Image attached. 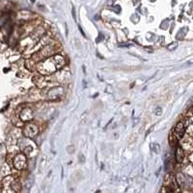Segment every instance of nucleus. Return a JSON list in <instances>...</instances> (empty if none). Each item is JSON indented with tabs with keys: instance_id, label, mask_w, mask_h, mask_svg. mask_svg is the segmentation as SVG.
I'll return each mask as SVG.
<instances>
[{
	"instance_id": "obj_1",
	"label": "nucleus",
	"mask_w": 193,
	"mask_h": 193,
	"mask_svg": "<svg viewBox=\"0 0 193 193\" xmlns=\"http://www.w3.org/2000/svg\"><path fill=\"white\" fill-rule=\"evenodd\" d=\"M36 69L39 71L41 75H49L57 70L52 58H50V59L47 58V59H44V60L41 61L40 63L37 64Z\"/></svg>"
},
{
	"instance_id": "obj_16",
	"label": "nucleus",
	"mask_w": 193,
	"mask_h": 193,
	"mask_svg": "<svg viewBox=\"0 0 193 193\" xmlns=\"http://www.w3.org/2000/svg\"><path fill=\"white\" fill-rule=\"evenodd\" d=\"M103 39V36L102 34H100V38H99V39H96V43H100V41H102Z\"/></svg>"
},
{
	"instance_id": "obj_12",
	"label": "nucleus",
	"mask_w": 193,
	"mask_h": 193,
	"mask_svg": "<svg viewBox=\"0 0 193 193\" xmlns=\"http://www.w3.org/2000/svg\"><path fill=\"white\" fill-rule=\"evenodd\" d=\"M185 172H186L189 176L193 177V166H189L188 168H186V171H185Z\"/></svg>"
},
{
	"instance_id": "obj_2",
	"label": "nucleus",
	"mask_w": 193,
	"mask_h": 193,
	"mask_svg": "<svg viewBox=\"0 0 193 193\" xmlns=\"http://www.w3.org/2000/svg\"><path fill=\"white\" fill-rule=\"evenodd\" d=\"M22 133H23L26 137H28V138H33V137L38 135L39 127H38V126L35 125V124H33V123H28L24 127Z\"/></svg>"
},
{
	"instance_id": "obj_7",
	"label": "nucleus",
	"mask_w": 193,
	"mask_h": 193,
	"mask_svg": "<svg viewBox=\"0 0 193 193\" xmlns=\"http://www.w3.org/2000/svg\"><path fill=\"white\" fill-rule=\"evenodd\" d=\"M68 77H69V73L65 71H60L57 75H55L54 76V80L57 82H61V83H65L68 81Z\"/></svg>"
},
{
	"instance_id": "obj_14",
	"label": "nucleus",
	"mask_w": 193,
	"mask_h": 193,
	"mask_svg": "<svg viewBox=\"0 0 193 193\" xmlns=\"http://www.w3.org/2000/svg\"><path fill=\"white\" fill-rule=\"evenodd\" d=\"M153 148H154V150H155V153H158V152L160 151V146H159L158 144H154V145H153Z\"/></svg>"
},
{
	"instance_id": "obj_17",
	"label": "nucleus",
	"mask_w": 193,
	"mask_h": 193,
	"mask_svg": "<svg viewBox=\"0 0 193 193\" xmlns=\"http://www.w3.org/2000/svg\"><path fill=\"white\" fill-rule=\"evenodd\" d=\"M110 89H111V86H107V89H106V90H105V91H106V92H107V93H109V94H111V93H112V91H111V90H110Z\"/></svg>"
},
{
	"instance_id": "obj_20",
	"label": "nucleus",
	"mask_w": 193,
	"mask_h": 193,
	"mask_svg": "<svg viewBox=\"0 0 193 193\" xmlns=\"http://www.w3.org/2000/svg\"><path fill=\"white\" fill-rule=\"evenodd\" d=\"M187 64H193V60H190V61H188Z\"/></svg>"
},
{
	"instance_id": "obj_22",
	"label": "nucleus",
	"mask_w": 193,
	"mask_h": 193,
	"mask_svg": "<svg viewBox=\"0 0 193 193\" xmlns=\"http://www.w3.org/2000/svg\"><path fill=\"white\" fill-rule=\"evenodd\" d=\"M31 2H35V0H31Z\"/></svg>"
},
{
	"instance_id": "obj_21",
	"label": "nucleus",
	"mask_w": 193,
	"mask_h": 193,
	"mask_svg": "<svg viewBox=\"0 0 193 193\" xmlns=\"http://www.w3.org/2000/svg\"><path fill=\"white\" fill-rule=\"evenodd\" d=\"M181 193H190L189 191H183V192H181Z\"/></svg>"
},
{
	"instance_id": "obj_9",
	"label": "nucleus",
	"mask_w": 193,
	"mask_h": 193,
	"mask_svg": "<svg viewBox=\"0 0 193 193\" xmlns=\"http://www.w3.org/2000/svg\"><path fill=\"white\" fill-rule=\"evenodd\" d=\"M37 66V63L33 60V59H28L26 61V68L28 69L29 71H34L36 69Z\"/></svg>"
},
{
	"instance_id": "obj_8",
	"label": "nucleus",
	"mask_w": 193,
	"mask_h": 193,
	"mask_svg": "<svg viewBox=\"0 0 193 193\" xmlns=\"http://www.w3.org/2000/svg\"><path fill=\"white\" fill-rule=\"evenodd\" d=\"M175 130H176V134H177L178 138L179 139L182 138L183 136V133H185V125H183V123L182 122L178 123Z\"/></svg>"
},
{
	"instance_id": "obj_11",
	"label": "nucleus",
	"mask_w": 193,
	"mask_h": 193,
	"mask_svg": "<svg viewBox=\"0 0 193 193\" xmlns=\"http://www.w3.org/2000/svg\"><path fill=\"white\" fill-rule=\"evenodd\" d=\"M177 47H178V43H172L167 47V49L170 50V51H172V50H175Z\"/></svg>"
},
{
	"instance_id": "obj_3",
	"label": "nucleus",
	"mask_w": 193,
	"mask_h": 193,
	"mask_svg": "<svg viewBox=\"0 0 193 193\" xmlns=\"http://www.w3.org/2000/svg\"><path fill=\"white\" fill-rule=\"evenodd\" d=\"M64 94H65V90H64V88H63V87H61V86L54 87V88L48 90L47 93L48 99L51 100H59L61 96H64Z\"/></svg>"
},
{
	"instance_id": "obj_13",
	"label": "nucleus",
	"mask_w": 193,
	"mask_h": 193,
	"mask_svg": "<svg viewBox=\"0 0 193 193\" xmlns=\"http://www.w3.org/2000/svg\"><path fill=\"white\" fill-rule=\"evenodd\" d=\"M155 114L157 115V116H159V115L162 114V109L161 107H157V109L155 110Z\"/></svg>"
},
{
	"instance_id": "obj_23",
	"label": "nucleus",
	"mask_w": 193,
	"mask_h": 193,
	"mask_svg": "<svg viewBox=\"0 0 193 193\" xmlns=\"http://www.w3.org/2000/svg\"><path fill=\"white\" fill-rule=\"evenodd\" d=\"M169 193H172V192H169Z\"/></svg>"
},
{
	"instance_id": "obj_15",
	"label": "nucleus",
	"mask_w": 193,
	"mask_h": 193,
	"mask_svg": "<svg viewBox=\"0 0 193 193\" xmlns=\"http://www.w3.org/2000/svg\"><path fill=\"white\" fill-rule=\"evenodd\" d=\"M135 139H136V134H135V133H133V134H131L130 138L128 139V142H130V143H131V142H134Z\"/></svg>"
},
{
	"instance_id": "obj_4",
	"label": "nucleus",
	"mask_w": 193,
	"mask_h": 193,
	"mask_svg": "<svg viewBox=\"0 0 193 193\" xmlns=\"http://www.w3.org/2000/svg\"><path fill=\"white\" fill-rule=\"evenodd\" d=\"M14 166L17 170H23L27 165V160L24 154H17L14 158Z\"/></svg>"
},
{
	"instance_id": "obj_6",
	"label": "nucleus",
	"mask_w": 193,
	"mask_h": 193,
	"mask_svg": "<svg viewBox=\"0 0 193 193\" xmlns=\"http://www.w3.org/2000/svg\"><path fill=\"white\" fill-rule=\"evenodd\" d=\"M52 60L55 64V66H56L57 70L62 69L64 66L66 65V60L61 56V55H54V56L52 57Z\"/></svg>"
},
{
	"instance_id": "obj_5",
	"label": "nucleus",
	"mask_w": 193,
	"mask_h": 193,
	"mask_svg": "<svg viewBox=\"0 0 193 193\" xmlns=\"http://www.w3.org/2000/svg\"><path fill=\"white\" fill-rule=\"evenodd\" d=\"M34 116H35L34 111L32 110V108L28 107L23 108L20 113V119L22 122H29L34 118Z\"/></svg>"
},
{
	"instance_id": "obj_19",
	"label": "nucleus",
	"mask_w": 193,
	"mask_h": 193,
	"mask_svg": "<svg viewBox=\"0 0 193 193\" xmlns=\"http://www.w3.org/2000/svg\"><path fill=\"white\" fill-rule=\"evenodd\" d=\"M189 159H190V161H191V162L193 163V154H192V155H190V158H189Z\"/></svg>"
},
{
	"instance_id": "obj_10",
	"label": "nucleus",
	"mask_w": 193,
	"mask_h": 193,
	"mask_svg": "<svg viewBox=\"0 0 193 193\" xmlns=\"http://www.w3.org/2000/svg\"><path fill=\"white\" fill-rule=\"evenodd\" d=\"M176 158H177V160L179 162H182V158H183V152L181 148H179L177 150V154H176Z\"/></svg>"
},
{
	"instance_id": "obj_18",
	"label": "nucleus",
	"mask_w": 193,
	"mask_h": 193,
	"mask_svg": "<svg viewBox=\"0 0 193 193\" xmlns=\"http://www.w3.org/2000/svg\"><path fill=\"white\" fill-rule=\"evenodd\" d=\"M153 128H154V127H150V130H149L148 131H147V133H146V135H149V133H150V132H151L152 130H153Z\"/></svg>"
}]
</instances>
